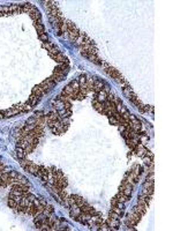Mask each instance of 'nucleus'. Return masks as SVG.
<instances>
[{
	"label": "nucleus",
	"instance_id": "obj_2",
	"mask_svg": "<svg viewBox=\"0 0 173 231\" xmlns=\"http://www.w3.org/2000/svg\"><path fill=\"white\" fill-rule=\"evenodd\" d=\"M96 99H97L98 102H101V103H104V102L107 99V94L102 89L101 91H98V93L96 94Z\"/></svg>",
	"mask_w": 173,
	"mask_h": 231
},
{
	"label": "nucleus",
	"instance_id": "obj_5",
	"mask_svg": "<svg viewBox=\"0 0 173 231\" xmlns=\"http://www.w3.org/2000/svg\"><path fill=\"white\" fill-rule=\"evenodd\" d=\"M39 38H41L42 41H44V42H47V41H49V37H47V35H45V34L39 36Z\"/></svg>",
	"mask_w": 173,
	"mask_h": 231
},
{
	"label": "nucleus",
	"instance_id": "obj_3",
	"mask_svg": "<svg viewBox=\"0 0 173 231\" xmlns=\"http://www.w3.org/2000/svg\"><path fill=\"white\" fill-rule=\"evenodd\" d=\"M92 107H95L96 110L98 111V112H101V113H105V111H104V107H103V103H101V102H98L97 99H94L92 101Z\"/></svg>",
	"mask_w": 173,
	"mask_h": 231
},
{
	"label": "nucleus",
	"instance_id": "obj_4",
	"mask_svg": "<svg viewBox=\"0 0 173 231\" xmlns=\"http://www.w3.org/2000/svg\"><path fill=\"white\" fill-rule=\"evenodd\" d=\"M109 120H110V123H112V124H114V125L119 124V123H118V120H117L113 115H109Z\"/></svg>",
	"mask_w": 173,
	"mask_h": 231
},
{
	"label": "nucleus",
	"instance_id": "obj_1",
	"mask_svg": "<svg viewBox=\"0 0 173 231\" xmlns=\"http://www.w3.org/2000/svg\"><path fill=\"white\" fill-rule=\"evenodd\" d=\"M72 198H73V199H74V201L76 202V204L78 206V208L84 207V206H88V202H86L83 198H81V196H78V195H74V194L72 195Z\"/></svg>",
	"mask_w": 173,
	"mask_h": 231
}]
</instances>
